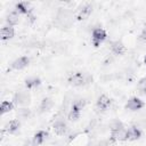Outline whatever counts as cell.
Listing matches in <instances>:
<instances>
[{"label":"cell","instance_id":"obj_1","mask_svg":"<svg viewBox=\"0 0 146 146\" xmlns=\"http://www.w3.org/2000/svg\"><path fill=\"white\" fill-rule=\"evenodd\" d=\"M56 24L59 27H70L72 25V14L70 10L67 9H59L58 14H57V19H56Z\"/></svg>","mask_w":146,"mask_h":146},{"label":"cell","instance_id":"obj_2","mask_svg":"<svg viewBox=\"0 0 146 146\" xmlns=\"http://www.w3.org/2000/svg\"><path fill=\"white\" fill-rule=\"evenodd\" d=\"M105 39H106V32L103 29L98 27V29H95L92 31V41H94V44L95 46H98Z\"/></svg>","mask_w":146,"mask_h":146},{"label":"cell","instance_id":"obj_3","mask_svg":"<svg viewBox=\"0 0 146 146\" xmlns=\"http://www.w3.org/2000/svg\"><path fill=\"white\" fill-rule=\"evenodd\" d=\"M30 95L26 91H19L14 97V102L18 105H27L30 103Z\"/></svg>","mask_w":146,"mask_h":146},{"label":"cell","instance_id":"obj_4","mask_svg":"<svg viewBox=\"0 0 146 146\" xmlns=\"http://www.w3.org/2000/svg\"><path fill=\"white\" fill-rule=\"evenodd\" d=\"M68 82L73 86H82L84 84V75L82 73H74L68 78Z\"/></svg>","mask_w":146,"mask_h":146},{"label":"cell","instance_id":"obj_5","mask_svg":"<svg viewBox=\"0 0 146 146\" xmlns=\"http://www.w3.org/2000/svg\"><path fill=\"white\" fill-rule=\"evenodd\" d=\"M125 106H127V108H129V110L137 111V110H139V108H141V107L144 106V103H143L139 98L133 97V98H131V99L128 100V103H127Z\"/></svg>","mask_w":146,"mask_h":146},{"label":"cell","instance_id":"obj_6","mask_svg":"<svg viewBox=\"0 0 146 146\" xmlns=\"http://www.w3.org/2000/svg\"><path fill=\"white\" fill-rule=\"evenodd\" d=\"M29 62H30V59H29L27 57L23 56V57L17 58L16 60H14L13 64H11V67L15 68V70H22V68H24L25 66H27Z\"/></svg>","mask_w":146,"mask_h":146},{"label":"cell","instance_id":"obj_7","mask_svg":"<svg viewBox=\"0 0 146 146\" xmlns=\"http://www.w3.org/2000/svg\"><path fill=\"white\" fill-rule=\"evenodd\" d=\"M67 130V125L64 121L62 120H57L55 123H54V131L57 133V135H64Z\"/></svg>","mask_w":146,"mask_h":146},{"label":"cell","instance_id":"obj_8","mask_svg":"<svg viewBox=\"0 0 146 146\" xmlns=\"http://www.w3.org/2000/svg\"><path fill=\"white\" fill-rule=\"evenodd\" d=\"M16 9H17V11L18 13H21V14H31V5L29 3V2H26V1H22V2H18L17 5H16Z\"/></svg>","mask_w":146,"mask_h":146},{"label":"cell","instance_id":"obj_9","mask_svg":"<svg viewBox=\"0 0 146 146\" xmlns=\"http://www.w3.org/2000/svg\"><path fill=\"white\" fill-rule=\"evenodd\" d=\"M140 135H141L140 130L136 127H131L130 129L127 130V139H129V140H136L140 137Z\"/></svg>","mask_w":146,"mask_h":146},{"label":"cell","instance_id":"obj_10","mask_svg":"<svg viewBox=\"0 0 146 146\" xmlns=\"http://www.w3.org/2000/svg\"><path fill=\"white\" fill-rule=\"evenodd\" d=\"M112 139L114 140H125L127 139V130L123 128L112 131Z\"/></svg>","mask_w":146,"mask_h":146},{"label":"cell","instance_id":"obj_11","mask_svg":"<svg viewBox=\"0 0 146 146\" xmlns=\"http://www.w3.org/2000/svg\"><path fill=\"white\" fill-rule=\"evenodd\" d=\"M91 10H92V7H91L90 5L83 6V7L80 9L79 14H78V18H79V19H84V18L89 17V15L91 14Z\"/></svg>","mask_w":146,"mask_h":146},{"label":"cell","instance_id":"obj_12","mask_svg":"<svg viewBox=\"0 0 146 146\" xmlns=\"http://www.w3.org/2000/svg\"><path fill=\"white\" fill-rule=\"evenodd\" d=\"M14 33H15V31L11 26H5V27L1 29V39L2 40H8V39L14 36Z\"/></svg>","mask_w":146,"mask_h":146},{"label":"cell","instance_id":"obj_13","mask_svg":"<svg viewBox=\"0 0 146 146\" xmlns=\"http://www.w3.org/2000/svg\"><path fill=\"white\" fill-rule=\"evenodd\" d=\"M111 48H112L113 52L116 54V55H122V54L125 51V47H124V44H123L121 41H115V42H113L112 46H111Z\"/></svg>","mask_w":146,"mask_h":146},{"label":"cell","instance_id":"obj_14","mask_svg":"<svg viewBox=\"0 0 146 146\" xmlns=\"http://www.w3.org/2000/svg\"><path fill=\"white\" fill-rule=\"evenodd\" d=\"M110 104H111V99L105 95H102L97 100V106L100 110H106L110 106Z\"/></svg>","mask_w":146,"mask_h":146},{"label":"cell","instance_id":"obj_15","mask_svg":"<svg viewBox=\"0 0 146 146\" xmlns=\"http://www.w3.org/2000/svg\"><path fill=\"white\" fill-rule=\"evenodd\" d=\"M46 137H47V132H44V131H38L35 135H34V138H33V144L34 145H40V144H42L43 143V140L46 139Z\"/></svg>","mask_w":146,"mask_h":146},{"label":"cell","instance_id":"obj_16","mask_svg":"<svg viewBox=\"0 0 146 146\" xmlns=\"http://www.w3.org/2000/svg\"><path fill=\"white\" fill-rule=\"evenodd\" d=\"M18 21H19V15H18L16 11H13V13H10V14L7 16V23L9 24V26L17 24Z\"/></svg>","mask_w":146,"mask_h":146},{"label":"cell","instance_id":"obj_17","mask_svg":"<svg viewBox=\"0 0 146 146\" xmlns=\"http://www.w3.org/2000/svg\"><path fill=\"white\" fill-rule=\"evenodd\" d=\"M52 105H54V102H52L51 98H44L41 102L40 108H41V111H48V110H50L52 107Z\"/></svg>","mask_w":146,"mask_h":146},{"label":"cell","instance_id":"obj_18","mask_svg":"<svg viewBox=\"0 0 146 146\" xmlns=\"http://www.w3.org/2000/svg\"><path fill=\"white\" fill-rule=\"evenodd\" d=\"M13 103L11 102H2L1 103V106H0V112H1V114H5V113H7V112H9V111H11L13 110Z\"/></svg>","mask_w":146,"mask_h":146},{"label":"cell","instance_id":"obj_19","mask_svg":"<svg viewBox=\"0 0 146 146\" xmlns=\"http://www.w3.org/2000/svg\"><path fill=\"white\" fill-rule=\"evenodd\" d=\"M25 84H26L27 88H34V87L40 84V80L38 78H30L25 81Z\"/></svg>","mask_w":146,"mask_h":146},{"label":"cell","instance_id":"obj_20","mask_svg":"<svg viewBox=\"0 0 146 146\" xmlns=\"http://www.w3.org/2000/svg\"><path fill=\"white\" fill-rule=\"evenodd\" d=\"M19 128V121L18 120H11L9 123H8V131L9 132H15L17 129Z\"/></svg>","mask_w":146,"mask_h":146},{"label":"cell","instance_id":"obj_21","mask_svg":"<svg viewBox=\"0 0 146 146\" xmlns=\"http://www.w3.org/2000/svg\"><path fill=\"white\" fill-rule=\"evenodd\" d=\"M110 128H111L112 131H114V130H117V129L123 128V125H122V123H121L119 120H113V121L110 123Z\"/></svg>","mask_w":146,"mask_h":146},{"label":"cell","instance_id":"obj_22","mask_svg":"<svg viewBox=\"0 0 146 146\" xmlns=\"http://www.w3.org/2000/svg\"><path fill=\"white\" fill-rule=\"evenodd\" d=\"M84 104H86V102L83 100V99H79V100H76V102H74V104H73V107L72 108H74V110H76V111H81L82 110V107L84 106Z\"/></svg>","mask_w":146,"mask_h":146},{"label":"cell","instance_id":"obj_23","mask_svg":"<svg viewBox=\"0 0 146 146\" xmlns=\"http://www.w3.org/2000/svg\"><path fill=\"white\" fill-rule=\"evenodd\" d=\"M79 116H80V112L76 111V110H74V108H72V111H71L70 114H68V119H70L71 121H76V120L79 119Z\"/></svg>","mask_w":146,"mask_h":146},{"label":"cell","instance_id":"obj_24","mask_svg":"<svg viewBox=\"0 0 146 146\" xmlns=\"http://www.w3.org/2000/svg\"><path fill=\"white\" fill-rule=\"evenodd\" d=\"M30 114H31V112H30V110H27V108H21V110H18V112H17V115H18L19 117H27V116H30Z\"/></svg>","mask_w":146,"mask_h":146},{"label":"cell","instance_id":"obj_25","mask_svg":"<svg viewBox=\"0 0 146 146\" xmlns=\"http://www.w3.org/2000/svg\"><path fill=\"white\" fill-rule=\"evenodd\" d=\"M140 36H141V39H143V40L146 42V29L143 31V33H141V35H140Z\"/></svg>","mask_w":146,"mask_h":146},{"label":"cell","instance_id":"obj_26","mask_svg":"<svg viewBox=\"0 0 146 146\" xmlns=\"http://www.w3.org/2000/svg\"><path fill=\"white\" fill-rule=\"evenodd\" d=\"M145 64H146V57H145Z\"/></svg>","mask_w":146,"mask_h":146}]
</instances>
